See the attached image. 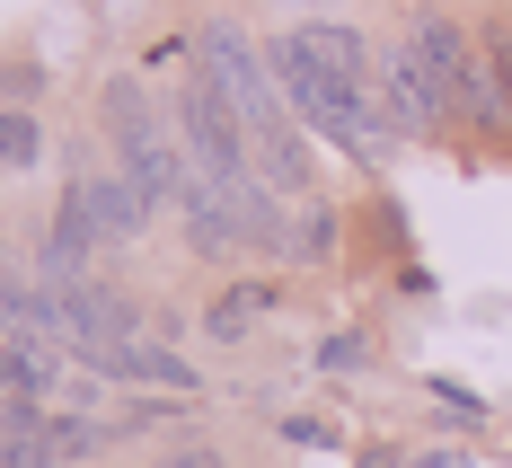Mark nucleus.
<instances>
[{
	"label": "nucleus",
	"instance_id": "nucleus-1",
	"mask_svg": "<svg viewBox=\"0 0 512 468\" xmlns=\"http://www.w3.org/2000/svg\"><path fill=\"white\" fill-rule=\"evenodd\" d=\"M274 80H283V98H292V115L301 124H318L327 142H345V151H362V159H380L389 142H398V124H371V89H345L318 53L301 45V36H274Z\"/></svg>",
	"mask_w": 512,
	"mask_h": 468
},
{
	"label": "nucleus",
	"instance_id": "nucleus-2",
	"mask_svg": "<svg viewBox=\"0 0 512 468\" xmlns=\"http://www.w3.org/2000/svg\"><path fill=\"white\" fill-rule=\"evenodd\" d=\"M106 142L124 151V177H133V186H142L151 204H186V186H195V159H186V133L151 115L142 80H115V89H106Z\"/></svg>",
	"mask_w": 512,
	"mask_h": 468
},
{
	"label": "nucleus",
	"instance_id": "nucleus-3",
	"mask_svg": "<svg viewBox=\"0 0 512 468\" xmlns=\"http://www.w3.org/2000/svg\"><path fill=\"white\" fill-rule=\"evenodd\" d=\"M195 45H204V80L221 89V98H230V115L248 124V151H256V142H274V133H292V98H283L274 62H265L248 36H239L230 18H212Z\"/></svg>",
	"mask_w": 512,
	"mask_h": 468
},
{
	"label": "nucleus",
	"instance_id": "nucleus-4",
	"mask_svg": "<svg viewBox=\"0 0 512 468\" xmlns=\"http://www.w3.org/2000/svg\"><path fill=\"white\" fill-rule=\"evenodd\" d=\"M380 89H389V124H398V133H424V124L451 115V98L433 89V71L415 62V45H389V53H380Z\"/></svg>",
	"mask_w": 512,
	"mask_h": 468
},
{
	"label": "nucleus",
	"instance_id": "nucleus-5",
	"mask_svg": "<svg viewBox=\"0 0 512 468\" xmlns=\"http://www.w3.org/2000/svg\"><path fill=\"white\" fill-rule=\"evenodd\" d=\"M71 186H80V204H89V221H98V239H142V221L159 212L133 177H71Z\"/></svg>",
	"mask_w": 512,
	"mask_h": 468
},
{
	"label": "nucleus",
	"instance_id": "nucleus-6",
	"mask_svg": "<svg viewBox=\"0 0 512 468\" xmlns=\"http://www.w3.org/2000/svg\"><path fill=\"white\" fill-rule=\"evenodd\" d=\"M292 36H301V45L318 53V62H327L345 89H371V45H362L354 27H292Z\"/></svg>",
	"mask_w": 512,
	"mask_h": 468
},
{
	"label": "nucleus",
	"instance_id": "nucleus-7",
	"mask_svg": "<svg viewBox=\"0 0 512 468\" xmlns=\"http://www.w3.org/2000/svg\"><path fill=\"white\" fill-rule=\"evenodd\" d=\"M265 310H274V292H265V283H239V292H221V301L204 310V327L221 336V345H230V336H248Z\"/></svg>",
	"mask_w": 512,
	"mask_h": 468
},
{
	"label": "nucleus",
	"instance_id": "nucleus-8",
	"mask_svg": "<svg viewBox=\"0 0 512 468\" xmlns=\"http://www.w3.org/2000/svg\"><path fill=\"white\" fill-rule=\"evenodd\" d=\"M36 151H45V124H36L27 106H9V115H0V159H9V168H27Z\"/></svg>",
	"mask_w": 512,
	"mask_h": 468
},
{
	"label": "nucleus",
	"instance_id": "nucleus-9",
	"mask_svg": "<svg viewBox=\"0 0 512 468\" xmlns=\"http://www.w3.org/2000/svg\"><path fill=\"white\" fill-rule=\"evenodd\" d=\"M327 248H336V221L309 204V221H301V257H327Z\"/></svg>",
	"mask_w": 512,
	"mask_h": 468
},
{
	"label": "nucleus",
	"instance_id": "nucleus-10",
	"mask_svg": "<svg viewBox=\"0 0 512 468\" xmlns=\"http://www.w3.org/2000/svg\"><path fill=\"white\" fill-rule=\"evenodd\" d=\"M486 53H495V80H504V115H512V18L486 36Z\"/></svg>",
	"mask_w": 512,
	"mask_h": 468
},
{
	"label": "nucleus",
	"instance_id": "nucleus-11",
	"mask_svg": "<svg viewBox=\"0 0 512 468\" xmlns=\"http://www.w3.org/2000/svg\"><path fill=\"white\" fill-rule=\"evenodd\" d=\"M168 468H221V460H212V451H177Z\"/></svg>",
	"mask_w": 512,
	"mask_h": 468
},
{
	"label": "nucleus",
	"instance_id": "nucleus-12",
	"mask_svg": "<svg viewBox=\"0 0 512 468\" xmlns=\"http://www.w3.org/2000/svg\"><path fill=\"white\" fill-rule=\"evenodd\" d=\"M0 327H9V301H0Z\"/></svg>",
	"mask_w": 512,
	"mask_h": 468
}]
</instances>
